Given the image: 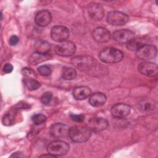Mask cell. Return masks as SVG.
Instances as JSON below:
<instances>
[{
  "mask_svg": "<svg viewBox=\"0 0 158 158\" xmlns=\"http://www.w3.org/2000/svg\"><path fill=\"white\" fill-rule=\"evenodd\" d=\"M91 131L87 126H73L69 128V136L75 143H83L89 139Z\"/></svg>",
  "mask_w": 158,
  "mask_h": 158,
  "instance_id": "6da1fadb",
  "label": "cell"
},
{
  "mask_svg": "<svg viewBox=\"0 0 158 158\" xmlns=\"http://www.w3.org/2000/svg\"><path fill=\"white\" fill-rule=\"evenodd\" d=\"M3 71L4 73H10L13 70V66L10 64H6L3 67Z\"/></svg>",
  "mask_w": 158,
  "mask_h": 158,
  "instance_id": "1f68e13d",
  "label": "cell"
},
{
  "mask_svg": "<svg viewBox=\"0 0 158 158\" xmlns=\"http://www.w3.org/2000/svg\"><path fill=\"white\" fill-rule=\"evenodd\" d=\"M106 96L104 94L99 92L94 93L90 95L89 98V104L93 107H100L105 104Z\"/></svg>",
  "mask_w": 158,
  "mask_h": 158,
  "instance_id": "d6986e66",
  "label": "cell"
},
{
  "mask_svg": "<svg viewBox=\"0 0 158 158\" xmlns=\"http://www.w3.org/2000/svg\"><path fill=\"white\" fill-rule=\"evenodd\" d=\"M52 20L51 14L46 10H42L36 13L35 21L40 27H46L49 25Z\"/></svg>",
  "mask_w": 158,
  "mask_h": 158,
  "instance_id": "9a60e30c",
  "label": "cell"
},
{
  "mask_svg": "<svg viewBox=\"0 0 158 158\" xmlns=\"http://www.w3.org/2000/svg\"><path fill=\"white\" fill-rule=\"evenodd\" d=\"M23 83L25 86L30 91H34L38 89L41 84L39 81L33 78H25L23 80Z\"/></svg>",
  "mask_w": 158,
  "mask_h": 158,
  "instance_id": "603a6c76",
  "label": "cell"
},
{
  "mask_svg": "<svg viewBox=\"0 0 158 158\" xmlns=\"http://www.w3.org/2000/svg\"><path fill=\"white\" fill-rule=\"evenodd\" d=\"M22 73L23 74V75L25 76L27 78H34L35 77H36L35 72L33 70H31V69H29V68H27V67L23 68L22 70Z\"/></svg>",
  "mask_w": 158,
  "mask_h": 158,
  "instance_id": "f1b7e54d",
  "label": "cell"
},
{
  "mask_svg": "<svg viewBox=\"0 0 158 158\" xmlns=\"http://www.w3.org/2000/svg\"><path fill=\"white\" fill-rule=\"evenodd\" d=\"M128 17L127 14L120 11H111L107 16V22L112 25L120 26L127 23L128 21Z\"/></svg>",
  "mask_w": 158,
  "mask_h": 158,
  "instance_id": "5b68a950",
  "label": "cell"
},
{
  "mask_svg": "<svg viewBox=\"0 0 158 158\" xmlns=\"http://www.w3.org/2000/svg\"><path fill=\"white\" fill-rule=\"evenodd\" d=\"M77 76L76 70L70 67H65L62 70V77L64 79L70 80L74 79Z\"/></svg>",
  "mask_w": 158,
  "mask_h": 158,
  "instance_id": "cb8c5ba5",
  "label": "cell"
},
{
  "mask_svg": "<svg viewBox=\"0 0 158 158\" xmlns=\"http://www.w3.org/2000/svg\"><path fill=\"white\" fill-rule=\"evenodd\" d=\"M138 106L139 110L146 114L152 113L154 112L156 109L155 102L150 99H144L141 100L139 102Z\"/></svg>",
  "mask_w": 158,
  "mask_h": 158,
  "instance_id": "ac0fdd59",
  "label": "cell"
},
{
  "mask_svg": "<svg viewBox=\"0 0 158 158\" xmlns=\"http://www.w3.org/2000/svg\"><path fill=\"white\" fill-rule=\"evenodd\" d=\"M88 14L89 16L94 20H101L104 14L102 6L98 3L92 2L88 6Z\"/></svg>",
  "mask_w": 158,
  "mask_h": 158,
  "instance_id": "5bb4252c",
  "label": "cell"
},
{
  "mask_svg": "<svg viewBox=\"0 0 158 158\" xmlns=\"http://www.w3.org/2000/svg\"><path fill=\"white\" fill-rule=\"evenodd\" d=\"M51 35L54 41L62 43L65 41L69 36V30L64 26H55L51 30Z\"/></svg>",
  "mask_w": 158,
  "mask_h": 158,
  "instance_id": "ba28073f",
  "label": "cell"
},
{
  "mask_svg": "<svg viewBox=\"0 0 158 158\" xmlns=\"http://www.w3.org/2000/svg\"><path fill=\"white\" fill-rule=\"evenodd\" d=\"M15 107H16L15 109H28V108L30 107V106L25 102H20V103L17 104Z\"/></svg>",
  "mask_w": 158,
  "mask_h": 158,
  "instance_id": "d6a6232c",
  "label": "cell"
},
{
  "mask_svg": "<svg viewBox=\"0 0 158 158\" xmlns=\"http://www.w3.org/2000/svg\"><path fill=\"white\" fill-rule=\"evenodd\" d=\"M51 58V56L49 54H40L35 52L29 58V62L31 65H36L39 63L43 62L45 60H49Z\"/></svg>",
  "mask_w": 158,
  "mask_h": 158,
  "instance_id": "44dd1931",
  "label": "cell"
},
{
  "mask_svg": "<svg viewBox=\"0 0 158 158\" xmlns=\"http://www.w3.org/2000/svg\"><path fill=\"white\" fill-rule=\"evenodd\" d=\"M133 32L126 29L117 30L114 31L113 34L114 40L120 44H127L132 38H133Z\"/></svg>",
  "mask_w": 158,
  "mask_h": 158,
  "instance_id": "7c38bea8",
  "label": "cell"
},
{
  "mask_svg": "<svg viewBox=\"0 0 158 158\" xmlns=\"http://www.w3.org/2000/svg\"><path fill=\"white\" fill-rule=\"evenodd\" d=\"M70 117L73 121H75L76 122H82L85 118V116L83 114H71Z\"/></svg>",
  "mask_w": 158,
  "mask_h": 158,
  "instance_id": "f546056e",
  "label": "cell"
},
{
  "mask_svg": "<svg viewBox=\"0 0 158 158\" xmlns=\"http://www.w3.org/2000/svg\"><path fill=\"white\" fill-rule=\"evenodd\" d=\"M87 127L91 131L99 132L105 130L108 127V122L103 118L94 117L88 121Z\"/></svg>",
  "mask_w": 158,
  "mask_h": 158,
  "instance_id": "8fae6325",
  "label": "cell"
},
{
  "mask_svg": "<svg viewBox=\"0 0 158 158\" xmlns=\"http://www.w3.org/2000/svg\"><path fill=\"white\" fill-rule=\"evenodd\" d=\"M52 94L49 91H47L42 95L41 98V101L43 104L47 105L50 103V102L52 100Z\"/></svg>",
  "mask_w": 158,
  "mask_h": 158,
  "instance_id": "83f0119b",
  "label": "cell"
},
{
  "mask_svg": "<svg viewBox=\"0 0 158 158\" xmlns=\"http://www.w3.org/2000/svg\"><path fill=\"white\" fill-rule=\"evenodd\" d=\"M15 110H12L4 115L2 118V123L4 125L9 126L14 123L15 118Z\"/></svg>",
  "mask_w": 158,
  "mask_h": 158,
  "instance_id": "d4e9b609",
  "label": "cell"
},
{
  "mask_svg": "<svg viewBox=\"0 0 158 158\" xmlns=\"http://www.w3.org/2000/svg\"><path fill=\"white\" fill-rule=\"evenodd\" d=\"M69 145L61 140L53 141L47 147L48 152L55 157L65 155L69 152Z\"/></svg>",
  "mask_w": 158,
  "mask_h": 158,
  "instance_id": "3957f363",
  "label": "cell"
},
{
  "mask_svg": "<svg viewBox=\"0 0 158 158\" xmlns=\"http://www.w3.org/2000/svg\"><path fill=\"white\" fill-rule=\"evenodd\" d=\"M51 49V44L46 41L40 40L36 43L34 50L35 52L40 54H49Z\"/></svg>",
  "mask_w": 158,
  "mask_h": 158,
  "instance_id": "7402d4cb",
  "label": "cell"
},
{
  "mask_svg": "<svg viewBox=\"0 0 158 158\" xmlns=\"http://www.w3.org/2000/svg\"><path fill=\"white\" fill-rule=\"evenodd\" d=\"M138 71L143 75L149 77H154L157 75V65L152 62H144L141 63L138 67Z\"/></svg>",
  "mask_w": 158,
  "mask_h": 158,
  "instance_id": "30bf717a",
  "label": "cell"
},
{
  "mask_svg": "<svg viewBox=\"0 0 158 158\" xmlns=\"http://www.w3.org/2000/svg\"><path fill=\"white\" fill-rule=\"evenodd\" d=\"M72 63L80 69H88L98 64L96 60L90 56H78L72 60Z\"/></svg>",
  "mask_w": 158,
  "mask_h": 158,
  "instance_id": "8992f818",
  "label": "cell"
},
{
  "mask_svg": "<svg viewBox=\"0 0 158 158\" xmlns=\"http://www.w3.org/2000/svg\"><path fill=\"white\" fill-rule=\"evenodd\" d=\"M146 44V40L143 38H133L127 44L128 49L131 51H136L144 45Z\"/></svg>",
  "mask_w": 158,
  "mask_h": 158,
  "instance_id": "ffe728a7",
  "label": "cell"
},
{
  "mask_svg": "<svg viewBox=\"0 0 158 158\" xmlns=\"http://www.w3.org/2000/svg\"><path fill=\"white\" fill-rule=\"evenodd\" d=\"M91 94V90L87 86H78L73 91V96L77 100H83L89 97Z\"/></svg>",
  "mask_w": 158,
  "mask_h": 158,
  "instance_id": "e0dca14e",
  "label": "cell"
},
{
  "mask_svg": "<svg viewBox=\"0 0 158 158\" xmlns=\"http://www.w3.org/2000/svg\"><path fill=\"white\" fill-rule=\"evenodd\" d=\"M130 110L131 107L130 106L125 104L119 103L116 104L112 107L110 112L114 117L121 118L127 116L130 114Z\"/></svg>",
  "mask_w": 158,
  "mask_h": 158,
  "instance_id": "4fadbf2b",
  "label": "cell"
},
{
  "mask_svg": "<svg viewBox=\"0 0 158 158\" xmlns=\"http://www.w3.org/2000/svg\"><path fill=\"white\" fill-rule=\"evenodd\" d=\"M31 120L36 125H40L45 122L46 117L42 114H37L33 115Z\"/></svg>",
  "mask_w": 158,
  "mask_h": 158,
  "instance_id": "484cf974",
  "label": "cell"
},
{
  "mask_svg": "<svg viewBox=\"0 0 158 158\" xmlns=\"http://www.w3.org/2000/svg\"><path fill=\"white\" fill-rule=\"evenodd\" d=\"M93 36L94 40L99 43H106L110 39L111 34L107 29L103 27H98L94 30Z\"/></svg>",
  "mask_w": 158,
  "mask_h": 158,
  "instance_id": "2e32d148",
  "label": "cell"
},
{
  "mask_svg": "<svg viewBox=\"0 0 158 158\" xmlns=\"http://www.w3.org/2000/svg\"><path fill=\"white\" fill-rule=\"evenodd\" d=\"M69 128L67 125L56 123L51 125L49 128V133L52 136L56 138H62L69 136Z\"/></svg>",
  "mask_w": 158,
  "mask_h": 158,
  "instance_id": "9c48e42d",
  "label": "cell"
},
{
  "mask_svg": "<svg viewBox=\"0 0 158 158\" xmlns=\"http://www.w3.org/2000/svg\"><path fill=\"white\" fill-rule=\"evenodd\" d=\"M76 51L75 44L72 41H64L58 44L56 48V53L60 56H70L74 54Z\"/></svg>",
  "mask_w": 158,
  "mask_h": 158,
  "instance_id": "52a82bcc",
  "label": "cell"
},
{
  "mask_svg": "<svg viewBox=\"0 0 158 158\" xmlns=\"http://www.w3.org/2000/svg\"><path fill=\"white\" fill-rule=\"evenodd\" d=\"M101 61L108 64L117 63L123 58V53L115 48H106L102 50L99 54Z\"/></svg>",
  "mask_w": 158,
  "mask_h": 158,
  "instance_id": "7a4b0ae2",
  "label": "cell"
},
{
  "mask_svg": "<svg viewBox=\"0 0 158 158\" xmlns=\"http://www.w3.org/2000/svg\"><path fill=\"white\" fill-rule=\"evenodd\" d=\"M19 41V38L16 35H12L10 37L9 40V43L10 46H15L16 45Z\"/></svg>",
  "mask_w": 158,
  "mask_h": 158,
  "instance_id": "4dcf8cb0",
  "label": "cell"
},
{
  "mask_svg": "<svg viewBox=\"0 0 158 158\" xmlns=\"http://www.w3.org/2000/svg\"><path fill=\"white\" fill-rule=\"evenodd\" d=\"M39 73L43 76H48L51 73V69L48 65H41L38 68Z\"/></svg>",
  "mask_w": 158,
  "mask_h": 158,
  "instance_id": "4316f807",
  "label": "cell"
},
{
  "mask_svg": "<svg viewBox=\"0 0 158 158\" xmlns=\"http://www.w3.org/2000/svg\"><path fill=\"white\" fill-rule=\"evenodd\" d=\"M157 48L152 44H145L136 51V56L141 60H149L156 56Z\"/></svg>",
  "mask_w": 158,
  "mask_h": 158,
  "instance_id": "277c9868",
  "label": "cell"
}]
</instances>
